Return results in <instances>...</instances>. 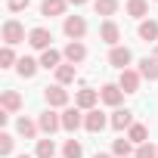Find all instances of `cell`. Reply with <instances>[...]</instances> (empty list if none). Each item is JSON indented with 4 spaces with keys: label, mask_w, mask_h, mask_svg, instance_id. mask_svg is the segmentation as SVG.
Returning a JSON list of instances; mask_svg holds the SVG:
<instances>
[{
    "label": "cell",
    "mask_w": 158,
    "mask_h": 158,
    "mask_svg": "<svg viewBox=\"0 0 158 158\" xmlns=\"http://www.w3.org/2000/svg\"><path fill=\"white\" fill-rule=\"evenodd\" d=\"M13 149H16V136L6 133V130H0V155H3V158H13Z\"/></svg>",
    "instance_id": "obj_28"
},
{
    "label": "cell",
    "mask_w": 158,
    "mask_h": 158,
    "mask_svg": "<svg viewBox=\"0 0 158 158\" xmlns=\"http://www.w3.org/2000/svg\"><path fill=\"white\" fill-rule=\"evenodd\" d=\"M136 71H139L143 81H149V84H155V81H158V62H155L152 56H146V59L139 62V68H136Z\"/></svg>",
    "instance_id": "obj_20"
},
{
    "label": "cell",
    "mask_w": 158,
    "mask_h": 158,
    "mask_svg": "<svg viewBox=\"0 0 158 158\" xmlns=\"http://www.w3.org/2000/svg\"><path fill=\"white\" fill-rule=\"evenodd\" d=\"M65 10H68V0H44L40 3V16H47V19L65 16Z\"/></svg>",
    "instance_id": "obj_19"
},
{
    "label": "cell",
    "mask_w": 158,
    "mask_h": 158,
    "mask_svg": "<svg viewBox=\"0 0 158 158\" xmlns=\"http://www.w3.org/2000/svg\"><path fill=\"white\" fill-rule=\"evenodd\" d=\"M77 127H84V112L77 109V106H68V109H62V130L74 133Z\"/></svg>",
    "instance_id": "obj_7"
},
{
    "label": "cell",
    "mask_w": 158,
    "mask_h": 158,
    "mask_svg": "<svg viewBox=\"0 0 158 158\" xmlns=\"http://www.w3.org/2000/svg\"><path fill=\"white\" fill-rule=\"evenodd\" d=\"M139 84H143V77H139V71H136V68H124V71L118 74V87H121L124 93H136V90H139Z\"/></svg>",
    "instance_id": "obj_11"
},
{
    "label": "cell",
    "mask_w": 158,
    "mask_h": 158,
    "mask_svg": "<svg viewBox=\"0 0 158 158\" xmlns=\"http://www.w3.org/2000/svg\"><path fill=\"white\" fill-rule=\"evenodd\" d=\"M62 56H65V62H71V65H81V62L87 59V47H84L81 40H68L65 50H62Z\"/></svg>",
    "instance_id": "obj_13"
},
{
    "label": "cell",
    "mask_w": 158,
    "mask_h": 158,
    "mask_svg": "<svg viewBox=\"0 0 158 158\" xmlns=\"http://www.w3.org/2000/svg\"><path fill=\"white\" fill-rule=\"evenodd\" d=\"M152 59H155V62H158V44H155V50H152Z\"/></svg>",
    "instance_id": "obj_35"
},
{
    "label": "cell",
    "mask_w": 158,
    "mask_h": 158,
    "mask_svg": "<svg viewBox=\"0 0 158 158\" xmlns=\"http://www.w3.org/2000/svg\"><path fill=\"white\" fill-rule=\"evenodd\" d=\"M62 59H65V56H62L59 50H53V47H50V50H44V53H40V68H47V71H56V68L62 65Z\"/></svg>",
    "instance_id": "obj_21"
},
{
    "label": "cell",
    "mask_w": 158,
    "mask_h": 158,
    "mask_svg": "<svg viewBox=\"0 0 158 158\" xmlns=\"http://www.w3.org/2000/svg\"><path fill=\"white\" fill-rule=\"evenodd\" d=\"M84 155V146L77 143V139H65V146H62V158H81Z\"/></svg>",
    "instance_id": "obj_29"
},
{
    "label": "cell",
    "mask_w": 158,
    "mask_h": 158,
    "mask_svg": "<svg viewBox=\"0 0 158 158\" xmlns=\"http://www.w3.org/2000/svg\"><path fill=\"white\" fill-rule=\"evenodd\" d=\"M74 77H77V65H71V62H62L59 68H56V84H71L74 81Z\"/></svg>",
    "instance_id": "obj_23"
},
{
    "label": "cell",
    "mask_w": 158,
    "mask_h": 158,
    "mask_svg": "<svg viewBox=\"0 0 158 158\" xmlns=\"http://www.w3.org/2000/svg\"><path fill=\"white\" fill-rule=\"evenodd\" d=\"M13 65H19L16 50L13 47H3V50H0V68H13Z\"/></svg>",
    "instance_id": "obj_30"
},
{
    "label": "cell",
    "mask_w": 158,
    "mask_h": 158,
    "mask_svg": "<svg viewBox=\"0 0 158 158\" xmlns=\"http://www.w3.org/2000/svg\"><path fill=\"white\" fill-rule=\"evenodd\" d=\"M31 6V0H6V10L10 13H22V10H28Z\"/></svg>",
    "instance_id": "obj_32"
},
{
    "label": "cell",
    "mask_w": 158,
    "mask_h": 158,
    "mask_svg": "<svg viewBox=\"0 0 158 158\" xmlns=\"http://www.w3.org/2000/svg\"><path fill=\"white\" fill-rule=\"evenodd\" d=\"M99 40L109 44V47H118V40H121V28H118L115 19H106V22L99 25Z\"/></svg>",
    "instance_id": "obj_12"
},
{
    "label": "cell",
    "mask_w": 158,
    "mask_h": 158,
    "mask_svg": "<svg viewBox=\"0 0 158 158\" xmlns=\"http://www.w3.org/2000/svg\"><path fill=\"white\" fill-rule=\"evenodd\" d=\"M127 139H130L133 146H143V143H149V127L136 121V124H133V127L127 130Z\"/></svg>",
    "instance_id": "obj_24"
},
{
    "label": "cell",
    "mask_w": 158,
    "mask_h": 158,
    "mask_svg": "<svg viewBox=\"0 0 158 158\" xmlns=\"http://www.w3.org/2000/svg\"><path fill=\"white\" fill-rule=\"evenodd\" d=\"M102 99H99V90H93V87H81L74 93V106L81 109V112H90V109H96Z\"/></svg>",
    "instance_id": "obj_5"
},
{
    "label": "cell",
    "mask_w": 158,
    "mask_h": 158,
    "mask_svg": "<svg viewBox=\"0 0 158 158\" xmlns=\"http://www.w3.org/2000/svg\"><path fill=\"white\" fill-rule=\"evenodd\" d=\"M136 121H133V112L130 109H115L112 112V127L115 130H130Z\"/></svg>",
    "instance_id": "obj_16"
},
{
    "label": "cell",
    "mask_w": 158,
    "mask_h": 158,
    "mask_svg": "<svg viewBox=\"0 0 158 158\" xmlns=\"http://www.w3.org/2000/svg\"><path fill=\"white\" fill-rule=\"evenodd\" d=\"M133 152H136V149H133V143L127 139V133L112 143V155H118V158H133Z\"/></svg>",
    "instance_id": "obj_22"
},
{
    "label": "cell",
    "mask_w": 158,
    "mask_h": 158,
    "mask_svg": "<svg viewBox=\"0 0 158 158\" xmlns=\"http://www.w3.org/2000/svg\"><path fill=\"white\" fill-rule=\"evenodd\" d=\"M37 127H40V133H47V136H53L59 127H62V115H56L53 109H44L40 115H37Z\"/></svg>",
    "instance_id": "obj_6"
},
{
    "label": "cell",
    "mask_w": 158,
    "mask_h": 158,
    "mask_svg": "<svg viewBox=\"0 0 158 158\" xmlns=\"http://www.w3.org/2000/svg\"><path fill=\"white\" fill-rule=\"evenodd\" d=\"M124 96H127V93H124L118 84H102V90H99V99H102L106 106H112V109H121Z\"/></svg>",
    "instance_id": "obj_10"
},
{
    "label": "cell",
    "mask_w": 158,
    "mask_h": 158,
    "mask_svg": "<svg viewBox=\"0 0 158 158\" xmlns=\"http://www.w3.org/2000/svg\"><path fill=\"white\" fill-rule=\"evenodd\" d=\"M37 68H40V59H34V56H22L19 65H16L19 77H25V81H31V77L37 74Z\"/></svg>",
    "instance_id": "obj_15"
},
{
    "label": "cell",
    "mask_w": 158,
    "mask_h": 158,
    "mask_svg": "<svg viewBox=\"0 0 158 158\" xmlns=\"http://www.w3.org/2000/svg\"><path fill=\"white\" fill-rule=\"evenodd\" d=\"M71 6H84V3H90V0H68Z\"/></svg>",
    "instance_id": "obj_33"
},
{
    "label": "cell",
    "mask_w": 158,
    "mask_h": 158,
    "mask_svg": "<svg viewBox=\"0 0 158 158\" xmlns=\"http://www.w3.org/2000/svg\"><path fill=\"white\" fill-rule=\"evenodd\" d=\"M93 10H96V16L112 19V16L118 13V0H93Z\"/></svg>",
    "instance_id": "obj_27"
},
{
    "label": "cell",
    "mask_w": 158,
    "mask_h": 158,
    "mask_svg": "<svg viewBox=\"0 0 158 158\" xmlns=\"http://www.w3.org/2000/svg\"><path fill=\"white\" fill-rule=\"evenodd\" d=\"M28 44L44 53V50L53 47V31H50V28H31V31H28Z\"/></svg>",
    "instance_id": "obj_8"
},
{
    "label": "cell",
    "mask_w": 158,
    "mask_h": 158,
    "mask_svg": "<svg viewBox=\"0 0 158 158\" xmlns=\"http://www.w3.org/2000/svg\"><path fill=\"white\" fill-rule=\"evenodd\" d=\"M19 109H22V93L19 90H3V93H0V112L16 115Z\"/></svg>",
    "instance_id": "obj_14"
},
{
    "label": "cell",
    "mask_w": 158,
    "mask_h": 158,
    "mask_svg": "<svg viewBox=\"0 0 158 158\" xmlns=\"http://www.w3.org/2000/svg\"><path fill=\"white\" fill-rule=\"evenodd\" d=\"M130 62H133V53L127 50V47H112L109 50V65H115L118 71H124V68H130Z\"/></svg>",
    "instance_id": "obj_9"
},
{
    "label": "cell",
    "mask_w": 158,
    "mask_h": 158,
    "mask_svg": "<svg viewBox=\"0 0 158 158\" xmlns=\"http://www.w3.org/2000/svg\"><path fill=\"white\" fill-rule=\"evenodd\" d=\"M0 34H3V47H16L25 40V25L19 19H6L3 28H0Z\"/></svg>",
    "instance_id": "obj_2"
},
{
    "label": "cell",
    "mask_w": 158,
    "mask_h": 158,
    "mask_svg": "<svg viewBox=\"0 0 158 158\" xmlns=\"http://www.w3.org/2000/svg\"><path fill=\"white\" fill-rule=\"evenodd\" d=\"M37 130H40V127H37V121H31V118H25V115H19V118H16V133H19L22 139H34V136H37Z\"/></svg>",
    "instance_id": "obj_17"
},
{
    "label": "cell",
    "mask_w": 158,
    "mask_h": 158,
    "mask_svg": "<svg viewBox=\"0 0 158 158\" xmlns=\"http://www.w3.org/2000/svg\"><path fill=\"white\" fill-rule=\"evenodd\" d=\"M44 99H47V106L50 109H68V90L62 87V84H50V87H44Z\"/></svg>",
    "instance_id": "obj_3"
},
{
    "label": "cell",
    "mask_w": 158,
    "mask_h": 158,
    "mask_svg": "<svg viewBox=\"0 0 158 158\" xmlns=\"http://www.w3.org/2000/svg\"><path fill=\"white\" fill-rule=\"evenodd\" d=\"M127 16H133V19H146L149 16V0H127Z\"/></svg>",
    "instance_id": "obj_25"
},
{
    "label": "cell",
    "mask_w": 158,
    "mask_h": 158,
    "mask_svg": "<svg viewBox=\"0 0 158 158\" xmlns=\"http://www.w3.org/2000/svg\"><path fill=\"white\" fill-rule=\"evenodd\" d=\"M106 127H112V118H109L102 109H90V112H84V130H87V133H102Z\"/></svg>",
    "instance_id": "obj_1"
},
{
    "label": "cell",
    "mask_w": 158,
    "mask_h": 158,
    "mask_svg": "<svg viewBox=\"0 0 158 158\" xmlns=\"http://www.w3.org/2000/svg\"><path fill=\"white\" fill-rule=\"evenodd\" d=\"M136 34H139V40L155 44V40H158V22H155V19H143L139 28H136Z\"/></svg>",
    "instance_id": "obj_18"
},
{
    "label": "cell",
    "mask_w": 158,
    "mask_h": 158,
    "mask_svg": "<svg viewBox=\"0 0 158 158\" xmlns=\"http://www.w3.org/2000/svg\"><path fill=\"white\" fill-rule=\"evenodd\" d=\"M34 158H56V143H53V136H47V139H37Z\"/></svg>",
    "instance_id": "obj_26"
},
{
    "label": "cell",
    "mask_w": 158,
    "mask_h": 158,
    "mask_svg": "<svg viewBox=\"0 0 158 158\" xmlns=\"http://www.w3.org/2000/svg\"><path fill=\"white\" fill-rule=\"evenodd\" d=\"M62 31H65L68 40H84V34H87V19H84V16H65Z\"/></svg>",
    "instance_id": "obj_4"
},
{
    "label": "cell",
    "mask_w": 158,
    "mask_h": 158,
    "mask_svg": "<svg viewBox=\"0 0 158 158\" xmlns=\"http://www.w3.org/2000/svg\"><path fill=\"white\" fill-rule=\"evenodd\" d=\"M93 158H112V155H109V152H96Z\"/></svg>",
    "instance_id": "obj_34"
},
{
    "label": "cell",
    "mask_w": 158,
    "mask_h": 158,
    "mask_svg": "<svg viewBox=\"0 0 158 158\" xmlns=\"http://www.w3.org/2000/svg\"><path fill=\"white\" fill-rule=\"evenodd\" d=\"M133 158H158V146H152V143H143V146H136Z\"/></svg>",
    "instance_id": "obj_31"
},
{
    "label": "cell",
    "mask_w": 158,
    "mask_h": 158,
    "mask_svg": "<svg viewBox=\"0 0 158 158\" xmlns=\"http://www.w3.org/2000/svg\"><path fill=\"white\" fill-rule=\"evenodd\" d=\"M16 158H34V155H16Z\"/></svg>",
    "instance_id": "obj_36"
}]
</instances>
